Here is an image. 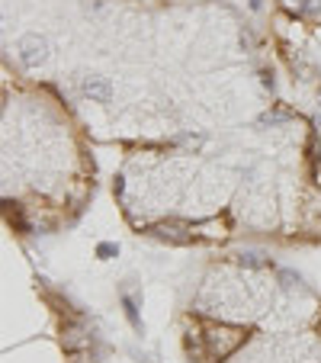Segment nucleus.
Returning <instances> with one entry per match:
<instances>
[{
  "mask_svg": "<svg viewBox=\"0 0 321 363\" xmlns=\"http://www.w3.org/2000/svg\"><path fill=\"white\" fill-rule=\"evenodd\" d=\"M84 91L90 93V97H97V100H109V84L100 81V77H87V81H84Z\"/></svg>",
  "mask_w": 321,
  "mask_h": 363,
  "instance_id": "obj_1",
  "label": "nucleus"
},
{
  "mask_svg": "<svg viewBox=\"0 0 321 363\" xmlns=\"http://www.w3.org/2000/svg\"><path fill=\"white\" fill-rule=\"evenodd\" d=\"M23 48H26V61H29V65H32L36 58H39V61L46 58V42H42V39H26Z\"/></svg>",
  "mask_w": 321,
  "mask_h": 363,
  "instance_id": "obj_2",
  "label": "nucleus"
},
{
  "mask_svg": "<svg viewBox=\"0 0 321 363\" xmlns=\"http://www.w3.org/2000/svg\"><path fill=\"white\" fill-rule=\"evenodd\" d=\"M100 254H103V258H107V254H116V248L113 244H100Z\"/></svg>",
  "mask_w": 321,
  "mask_h": 363,
  "instance_id": "obj_3",
  "label": "nucleus"
}]
</instances>
